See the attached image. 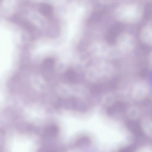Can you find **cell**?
Returning <instances> with one entry per match:
<instances>
[{"instance_id":"cell-4","label":"cell","mask_w":152,"mask_h":152,"mask_svg":"<svg viewBox=\"0 0 152 152\" xmlns=\"http://www.w3.org/2000/svg\"><path fill=\"white\" fill-rule=\"evenodd\" d=\"M55 65L54 60L52 58H48L43 61L42 64V67L44 72L50 73L53 71Z\"/></svg>"},{"instance_id":"cell-2","label":"cell","mask_w":152,"mask_h":152,"mask_svg":"<svg viewBox=\"0 0 152 152\" xmlns=\"http://www.w3.org/2000/svg\"><path fill=\"white\" fill-rule=\"evenodd\" d=\"M135 44V39L132 36L128 34H124L119 37L115 46L120 56L131 51Z\"/></svg>"},{"instance_id":"cell-1","label":"cell","mask_w":152,"mask_h":152,"mask_svg":"<svg viewBox=\"0 0 152 152\" xmlns=\"http://www.w3.org/2000/svg\"><path fill=\"white\" fill-rule=\"evenodd\" d=\"M92 78L95 81L109 77L113 72V67L109 63L103 59L96 60V64L92 69Z\"/></svg>"},{"instance_id":"cell-3","label":"cell","mask_w":152,"mask_h":152,"mask_svg":"<svg viewBox=\"0 0 152 152\" xmlns=\"http://www.w3.org/2000/svg\"><path fill=\"white\" fill-rule=\"evenodd\" d=\"M63 78V80L66 83H74L77 81V75L74 70L69 69L66 70L64 73Z\"/></svg>"}]
</instances>
